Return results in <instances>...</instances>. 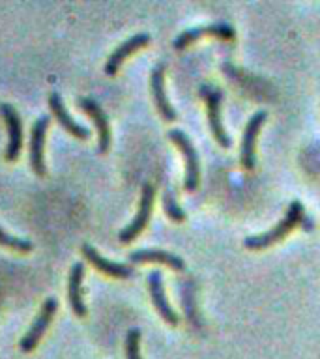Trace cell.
I'll use <instances>...</instances> for the list:
<instances>
[{"mask_svg": "<svg viewBox=\"0 0 320 359\" xmlns=\"http://www.w3.org/2000/svg\"><path fill=\"white\" fill-rule=\"evenodd\" d=\"M126 359H142L140 358V330L133 327L126 335Z\"/></svg>", "mask_w": 320, "mask_h": 359, "instance_id": "cell-21", "label": "cell"}, {"mask_svg": "<svg viewBox=\"0 0 320 359\" xmlns=\"http://www.w3.org/2000/svg\"><path fill=\"white\" fill-rule=\"evenodd\" d=\"M0 245L13 249V251L27 252L32 249V241L25 240V238H15V236L8 234L2 226H0Z\"/></svg>", "mask_w": 320, "mask_h": 359, "instance_id": "cell-20", "label": "cell"}, {"mask_svg": "<svg viewBox=\"0 0 320 359\" xmlns=\"http://www.w3.org/2000/svg\"><path fill=\"white\" fill-rule=\"evenodd\" d=\"M202 95L206 100L208 107V123H210V131H212L213 139L221 148H230L232 140L230 135H227L223 128V120H221V90L219 88H202Z\"/></svg>", "mask_w": 320, "mask_h": 359, "instance_id": "cell-5", "label": "cell"}, {"mask_svg": "<svg viewBox=\"0 0 320 359\" xmlns=\"http://www.w3.org/2000/svg\"><path fill=\"white\" fill-rule=\"evenodd\" d=\"M182 309L184 313L187 314V318L195 327L201 325V320H199V314H196V302H195V286L191 280L187 283H182Z\"/></svg>", "mask_w": 320, "mask_h": 359, "instance_id": "cell-18", "label": "cell"}, {"mask_svg": "<svg viewBox=\"0 0 320 359\" xmlns=\"http://www.w3.org/2000/svg\"><path fill=\"white\" fill-rule=\"evenodd\" d=\"M303 219V206L302 202L294 201L286 210V215L281 219L279 224H275L274 229H269L268 232H264L260 236H251V238H246L244 240V245L247 249H253V251H260V249H266V247L274 245L277 241H281L288 232H291L294 226L302 223Z\"/></svg>", "mask_w": 320, "mask_h": 359, "instance_id": "cell-1", "label": "cell"}, {"mask_svg": "<svg viewBox=\"0 0 320 359\" xmlns=\"http://www.w3.org/2000/svg\"><path fill=\"white\" fill-rule=\"evenodd\" d=\"M150 88H152V97L156 103V109L159 112V116L165 122H174L176 120V111L171 105L167 94H165V64H157L152 69L150 77Z\"/></svg>", "mask_w": 320, "mask_h": 359, "instance_id": "cell-8", "label": "cell"}, {"mask_svg": "<svg viewBox=\"0 0 320 359\" xmlns=\"http://www.w3.org/2000/svg\"><path fill=\"white\" fill-rule=\"evenodd\" d=\"M56 309H58V303H56L55 297H47L39 309V314L36 316V320L32 322V325L28 327V331L22 335L19 346H21L22 352H32L34 348L38 346L41 337L45 335V331L49 327L51 320L55 316Z\"/></svg>", "mask_w": 320, "mask_h": 359, "instance_id": "cell-4", "label": "cell"}, {"mask_svg": "<svg viewBox=\"0 0 320 359\" xmlns=\"http://www.w3.org/2000/svg\"><path fill=\"white\" fill-rule=\"evenodd\" d=\"M264 122H266V112L258 111L246 123L240 148V163L246 170L255 168V144H257V137L260 133V128H262Z\"/></svg>", "mask_w": 320, "mask_h": 359, "instance_id": "cell-7", "label": "cell"}, {"mask_svg": "<svg viewBox=\"0 0 320 359\" xmlns=\"http://www.w3.org/2000/svg\"><path fill=\"white\" fill-rule=\"evenodd\" d=\"M148 43H150V36L145 32H140V34H135V36H131L129 39H126L124 43L118 45L116 49L112 50L111 56H109V60H107L105 64L107 75H109V77L116 75L120 66L124 64V60H126L128 56L133 55L135 50L142 49V47H146Z\"/></svg>", "mask_w": 320, "mask_h": 359, "instance_id": "cell-11", "label": "cell"}, {"mask_svg": "<svg viewBox=\"0 0 320 359\" xmlns=\"http://www.w3.org/2000/svg\"><path fill=\"white\" fill-rule=\"evenodd\" d=\"M49 107L55 118L58 120L62 128L66 129L67 133H72L73 137H77V139H88V129L81 126L79 122H75L72 116H69V112H67L66 105H64V100H62V95L58 92H53L49 95Z\"/></svg>", "mask_w": 320, "mask_h": 359, "instance_id": "cell-17", "label": "cell"}, {"mask_svg": "<svg viewBox=\"0 0 320 359\" xmlns=\"http://www.w3.org/2000/svg\"><path fill=\"white\" fill-rule=\"evenodd\" d=\"M163 210H165V213H167V217L176 221V223L185 221V212L180 208V204L176 202L174 193L171 189L165 191V195H163Z\"/></svg>", "mask_w": 320, "mask_h": 359, "instance_id": "cell-19", "label": "cell"}, {"mask_svg": "<svg viewBox=\"0 0 320 359\" xmlns=\"http://www.w3.org/2000/svg\"><path fill=\"white\" fill-rule=\"evenodd\" d=\"M81 249H83L84 258H86V260H88V262L92 264L95 269L103 271V273L111 275V277H118V279H128V277H131V275H133V269L129 268V266L107 260L103 255H100V252L95 251L92 245H88V243H84Z\"/></svg>", "mask_w": 320, "mask_h": 359, "instance_id": "cell-16", "label": "cell"}, {"mask_svg": "<svg viewBox=\"0 0 320 359\" xmlns=\"http://www.w3.org/2000/svg\"><path fill=\"white\" fill-rule=\"evenodd\" d=\"M83 277L84 266L81 262H75L69 269V279H67V299L73 314H77L79 318L86 316V305L83 299Z\"/></svg>", "mask_w": 320, "mask_h": 359, "instance_id": "cell-13", "label": "cell"}, {"mask_svg": "<svg viewBox=\"0 0 320 359\" xmlns=\"http://www.w3.org/2000/svg\"><path fill=\"white\" fill-rule=\"evenodd\" d=\"M51 118L39 116L32 126V135H30V167L38 176L45 174V135H47V128H49Z\"/></svg>", "mask_w": 320, "mask_h": 359, "instance_id": "cell-10", "label": "cell"}, {"mask_svg": "<svg viewBox=\"0 0 320 359\" xmlns=\"http://www.w3.org/2000/svg\"><path fill=\"white\" fill-rule=\"evenodd\" d=\"M148 290H150L152 303H154V307H156V311L159 313V316H161L167 324H178V314L174 313V309L171 307V303H168L167 299V294H165L161 271L154 269V271L148 275Z\"/></svg>", "mask_w": 320, "mask_h": 359, "instance_id": "cell-9", "label": "cell"}, {"mask_svg": "<svg viewBox=\"0 0 320 359\" xmlns=\"http://www.w3.org/2000/svg\"><path fill=\"white\" fill-rule=\"evenodd\" d=\"M154 195H156V189H154V185L152 184H145L142 185V195H140V202H139V210H137V215L133 217V221L126 226V229L120 230V234H118V240L122 241V243H129V241H133L137 236L146 229V224L150 221L152 215V206H154Z\"/></svg>", "mask_w": 320, "mask_h": 359, "instance_id": "cell-3", "label": "cell"}, {"mask_svg": "<svg viewBox=\"0 0 320 359\" xmlns=\"http://www.w3.org/2000/svg\"><path fill=\"white\" fill-rule=\"evenodd\" d=\"M168 139L173 140L174 144L178 146V150L182 151L185 163V180H184V189L185 191H195L201 182V159L196 154L195 146L191 142V139L184 131L180 129H171L168 131Z\"/></svg>", "mask_w": 320, "mask_h": 359, "instance_id": "cell-2", "label": "cell"}, {"mask_svg": "<svg viewBox=\"0 0 320 359\" xmlns=\"http://www.w3.org/2000/svg\"><path fill=\"white\" fill-rule=\"evenodd\" d=\"M0 114L4 118L8 128V148H6V159L15 161L22 148V120L19 112L11 103H0Z\"/></svg>", "mask_w": 320, "mask_h": 359, "instance_id": "cell-6", "label": "cell"}, {"mask_svg": "<svg viewBox=\"0 0 320 359\" xmlns=\"http://www.w3.org/2000/svg\"><path fill=\"white\" fill-rule=\"evenodd\" d=\"M129 262L133 264H145V262H157L165 264L171 269H176V271H184L185 262L184 258L174 255L171 251H163V249H139V251H133L129 255Z\"/></svg>", "mask_w": 320, "mask_h": 359, "instance_id": "cell-14", "label": "cell"}, {"mask_svg": "<svg viewBox=\"0 0 320 359\" xmlns=\"http://www.w3.org/2000/svg\"><path fill=\"white\" fill-rule=\"evenodd\" d=\"M202 36H219V38L229 39L234 38V30H232V27H227V25H208V27L189 28V30H184L180 36H176L173 43L174 49H185L187 45H191Z\"/></svg>", "mask_w": 320, "mask_h": 359, "instance_id": "cell-15", "label": "cell"}, {"mask_svg": "<svg viewBox=\"0 0 320 359\" xmlns=\"http://www.w3.org/2000/svg\"><path fill=\"white\" fill-rule=\"evenodd\" d=\"M79 107L94 120L95 128H98V135H100L98 150H100V154H105L109 150V146H111V128H109L107 114L103 112L100 103L92 100V97H79Z\"/></svg>", "mask_w": 320, "mask_h": 359, "instance_id": "cell-12", "label": "cell"}]
</instances>
